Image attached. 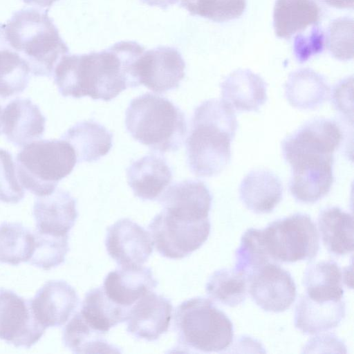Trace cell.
Masks as SVG:
<instances>
[{"instance_id":"6da1fadb","label":"cell","mask_w":354,"mask_h":354,"mask_svg":"<svg viewBox=\"0 0 354 354\" xmlns=\"http://www.w3.org/2000/svg\"><path fill=\"white\" fill-rule=\"evenodd\" d=\"M145 50L138 42L121 41L100 52L68 54L54 70V82L64 97L111 101L140 85L136 68Z\"/></svg>"},{"instance_id":"7a4b0ae2","label":"cell","mask_w":354,"mask_h":354,"mask_svg":"<svg viewBox=\"0 0 354 354\" xmlns=\"http://www.w3.org/2000/svg\"><path fill=\"white\" fill-rule=\"evenodd\" d=\"M237 129L234 110L223 100L211 99L194 110L186 140L187 164L196 176L219 174L231 158V142Z\"/></svg>"},{"instance_id":"3957f363","label":"cell","mask_w":354,"mask_h":354,"mask_svg":"<svg viewBox=\"0 0 354 354\" xmlns=\"http://www.w3.org/2000/svg\"><path fill=\"white\" fill-rule=\"evenodd\" d=\"M5 35L36 77L52 76L59 62L69 54L48 9L24 8L15 12L5 26Z\"/></svg>"},{"instance_id":"277c9868","label":"cell","mask_w":354,"mask_h":354,"mask_svg":"<svg viewBox=\"0 0 354 354\" xmlns=\"http://www.w3.org/2000/svg\"><path fill=\"white\" fill-rule=\"evenodd\" d=\"M125 127L136 140L160 153L177 151L187 133L181 109L167 98L151 93L131 100L125 112Z\"/></svg>"},{"instance_id":"5b68a950","label":"cell","mask_w":354,"mask_h":354,"mask_svg":"<svg viewBox=\"0 0 354 354\" xmlns=\"http://www.w3.org/2000/svg\"><path fill=\"white\" fill-rule=\"evenodd\" d=\"M174 315L178 346L185 352H222L233 341L231 320L209 299H187L176 307Z\"/></svg>"},{"instance_id":"8992f818","label":"cell","mask_w":354,"mask_h":354,"mask_svg":"<svg viewBox=\"0 0 354 354\" xmlns=\"http://www.w3.org/2000/svg\"><path fill=\"white\" fill-rule=\"evenodd\" d=\"M77 157L64 140H39L25 146L16 157L21 185L37 196L51 194L58 183L73 170Z\"/></svg>"},{"instance_id":"52a82bcc","label":"cell","mask_w":354,"mask_h":354,"mask_svg":"<svg viewBox=\"0 0 354 354\" xmlns=\"http://www.w3.org/2000/svg\"><path fill=\"white\" fill-rule=\"evenodd\" d=\"M266 249L272 260L281 263L310 261L319 249L316 224L306 214L277 219L261 230Z\"/></svg>"},{"instance_id":"ba28073f","label":"cell","mask_w":354,"mask_h":354,"mask_svg":"<svg viewBox=\"0 0 354 354\" xmlns=\"http://www.w3.org/2000/svg\"><path fill=\"white\" fill-rule=\"evenodd\" d=\"M148 228L157 252L164 257L178 259L202 246L209 235L211 225L209 218L193 221L162 209Z\"/></svg>"},{"instance_id":"9c48e42d","label":"cell","mask_w":354,"mask_h":354,"mask_svg":"<svg viewBox=\"0 0 354 354\" xmlns=\"http://www.w3.org/2000/svg\"><path fill=\"white\" fill-rule=\"evenodd\" d=\"M333 155L301 154L287 160L291 167L289 189L299 202L314 203L330 192L334 176Z\"/></svg>"},{"instance_id":"30bf717a","label":"cell","mask_w":354,"mask_h":354,"mask_svg":"<svg viewBox=\"0 0 354 354\" xmlns=\"http://www.w3.org/2000/svg\"><path fill=\"white\" fill-rule=\"evenodd\" d=\"M45 328L35 318L30 300L12 290L0 289V339L15 347L30 348Z\"/></svg>"},{"instance_id":"8fae6325","label":"cell","mask_w":354,"mask_h":354,"mask_svg":"<svg viewBox=\"0 0 354 354\" xmlns=\"http://www.w3.org/2000/svg\"><path fill=\"white\" fill-rule=\"evenodd\" d=\"M185 62L177 48L158 46L144 51L136 64L140 84L162 93L176 89L185 77Z\"/></svg>"},{"instance_id":"7c38bea8","label":"cell","mask_w":354,"mask_h":354,"mask_svg":"<svg viewBox=\"0 0 354 354\" xmlns=\"http://www.w3.org/2000/svg\"><path fill=\"white\" fill-rule=\"evenodd\" d=\"M248 284L252 300L265 311L283 312L296 298L292 276L276 263H269L251 274Z\"/></svg>"},{"instance_id":"4fadbf2b","label":"cell","mask_w":354,"mask_h":354,"mask_svg":"<svg viewBox=\"0 0 354 354\" xmlns=\"http://www.w3.org/2000/svg\"><path fill=\"white\" fill-rule=\"evenodd\" d=\"M105 246L120 268L142 266L153 252L149 233L132 220L121 218L107 229Z\"/></svg>"},{"instance_id":"5bb4252c","label":"cell","mask_w":354,"mask_h":354,"mask_svg":"<svg viewBox=\"0 0 354 354\" xmlns=\"http://www.w3.org/2000/svg\"><path fill=\"white\" fill-rule=\"evenodd\" d=\"M172 310L169 299L149 291L129 308L127 331L138 339L156 341L168 330Z\"/></svg>"},{"instance_id":"9a60e30c","label":"cell","mask_w":354,"mask_h":354,"mask_svg":"<svg viewBox=\"0 0 354 354\" xmlns=\"http://www.w3.org/2000/svg\"><path fill=\"white\" fill-rule=\"evenodd\" d=\"M342 140V133L333 120L317 118L308 121L282 142L286 159L299 154L333 155Z\"/></svg>"},{"instance_id":"2e32d148","label":"cell","mask_w":354,"mask_h":354,"mask_svg":"<svg viewBox=\"0 0 354 354\" xmlns=\"http://www.w3.org/2000/svg\"><path fill=\"white\" fill-rule=\"evenodd\" d=\"M79 303L76 290L63 280L47 281L30 299L35 318L45 328L64 325Z\"/></svg>"},{"instance_id":"e0dca14e","label":"cell","mask_w":354,"mask_h":354,"mask_svg":"<svg viewBox=\"0 0 354 354\" xmlns=\"http://www.w3.org/2000/svg\"><path fill=\"white\" fill-rule=\"evenodd\" d=\"M163 210L184 219L199 221L209 218L212 196L198 180H185L167 187L159 197Z\"/></svg>"},{"instance_id":"ac0fdd59","label":"cell","mask_w":354,"mask_h":354,"mask_svg":"<svg viewBox=\"0 0 354 354\" xmlns=\"http://www.w3.org/2000/svg\"><path fill=\"white\" fill-rule=\"evenodd\" d=\"M46 119L30 98H17L2 111L1 131L8 141L24 147L42 137Z\"/></svg>"},{"instance_id":"d6986e66","label":"cell","mask_w":354,"mask_h":354,"mask_svg":"<svg viewBox=\"0 0 354 354\" xmlns=\"http://www.w3.org/2000/svg\"><path fill=\"white\" fill-rule=\"evenodd\" d=\"M77 201L67 191L57 189L39 196L33 207L37 232L57 236H68L78 216Z\"/></svg>"},{"instance_id":"ffe728a7","label":"cell","mask_w":354,"mask_h":354,"mask_svg":"<svg viewBox=\"0 0 354 354\" xmlns=\"http://www.w3.org/2000/svg\"><path fill=\"white\" fill-rule=\"evenodd\" d=\"M127 178L134 196L142 201H155L170 185L173 174L164 157L150 153L128 167Z\"/></svg>"},{"instance_id":"44dd1931","label":"cell","mask_w":354,"mask_h":354,"mask_svg":"<svg viewBox=\"0 0 354 354\" xmlns=\"http://www.w3.org/2000/svg\"><path fill=\"white\" fill-rule=\"evenodd\" d=\"M158 286L150 268H120L105 277L102 288L106 296L121 307L129 308Z\"/></svg>"},{"instance_id":"7402d4cb","label":"cell","mask_w":354,"mask_h":354,"mask_svg":"<svg viewBox=\"0 0 354 354\" xmlns=\"http://www.w3.org/2000/svg\"><path fill=\"white\" fill-rule=\"evenodd\" d=\"M223 100L233 110L257 111L267 100L263 79L249 69L231 73L221 84Z\"/></svg>"},{"instance_id":"603a6c76","label":"cell","mask_w":354,"mask_h":354,"mask_svg":"<svg viewBox=\"0 0 354 354\" xmlns=\"http://www.w3.org/2000/svg\"><path fill=\"white\" fill-rule=\"evenodd\" d=\"M345 314L343 299L317 300L304 295L295 307V326L304 334H317L337 327Z\"/></svg>"},{"instance_id":"cb8c5ba5","label":"cell","mask_w":354,"mask_h":354,"mask_svg":"<svg viewBox=\"0 0 354 354\" xmlns=\"http://www.w3.org/2000/svg\"><path fill=\"white\" fill-rule=\"evenodd\" d=\"M239 194L248 209L256 214H266L272 212L281 201L283 187L274 174L266 169H256L242 180Z\"/></svg>"},{"instance_id":"d4e9b609","label":"cell","mask_w":354,"mask_h":354,"mask_svg":"<svg viewBox=\"0 0 354 354\" xmlns=\"http://www.w3.org/2000/svg\"><path fill=\"white\" fill-rule=\"evenodd\" d=\"M322 13L317 0H276L273 11L275 35L290 39L309 26L319 24Z\"/></svg>"},{"instance_id":"484cf974","label":"cell","mask_w":354,"mask_h":354,"mask_svg":"<svg viewBox=\"0 0 354 354\" xmlns=\"http://www.w3.org/2000/svg\"><path fill=\"white\" fill-rule=\"evenodd\" d=\"M73 147L77 162H91L106 155L113 146V133L93 120H83L62 136Z\"/></svg>"},{"instance_id":"4316f807","label":"cell","mask_w":354,"mask_h":354,"mask_svg":"<svg viewBox=\"0 0 354 354\" xmlns=\"http://www.w3.org/2000/svg\"><path fill=\"white\" fill-rule=\"evenodd\" d=\"M330 86L325 77L311 68L292 72L285 84V95L289 104L300 109H315L326 101Z\"/></svg>"},{"instance_id":"83f0119b","label":"cell","mask_w":354,"mask_h":354,"mask_svg":"<svg viewBox=\"0 0 354 354\" xmlns=\"http://www.w3.org/2000/svg\"><path fill=\"white\" fill-rule=\"evenodd\" d=\"M318 227L328 252L342 256L353 250V218L338 207H328L318 216Z\"/></svg>"},{"instance_id":"f1b7e54d","label":"cell","mask_w":354,"mask_h":354,"mask_svg":"<svg viewBox=\"0 0 354 354\" xmlns=\"http://www.w3.org/2000/svg\"><path fill=\"white\" fill-rule=\"evenodd\" d=\"M4 24H0V97L7 98L22 93L30 79L26 60L10 46L5 35Z\"/></svg>"},{"instance_id":"f546056e","label":"cell","mask_w":354,"mask_h":354,"mask_svg":"<svg viewBox=\"0 0 354 354\" xmlns=\"http://www.w3.org/2000/svg\"><path fill=\"white\" fill-rule=\"evenodd\" d=\"M343 272L333 260L322 261L306 270L303 285L306 294L317 300L343 299Z\"/></svg>"},{"instance_id":"4dcf8cb0","label":"cell","mask_w":354,"mask_h":354,"mask_svg":"<svg viewBox=\"0 0 354 354\" xmlns=\"http://www.w3.org/2000/svg\"><path fill=\"white\" fill-rule=\"evenodd\" d=\"M127 311L110 299L102 287H98L86 292L80 313L92 328L104 335L125 322Z\"/></svg>"},{"instance_id":"1f68e13d","label":"cell","mask_w":354,"mask_h":354,"mask_svg":"<svg viewBox=\"0 0 354 354\" xmlns=\"http://www.w3.org/2000/svg\"><path fill=\"white\" fill-rule=\"evenodd\" d=\"M104 334L92 328L76 313L64 327L63 342L75 353H119L117 347L109 343Z\"/></svg>"},{"instance_id":"d6a6232c","label":"cell","mask_w":354,"mask_h":354,"mask_svg":"<svg viewBox=\"0 0 354 354\" xmlns=\"http://www.w3.org/2000/svg\"><path fill=\"white\" fill-rule=\"evenodd\" d=\"M35 245L34 233L19 223L0 225V262L13 266L29 261Z\"/></svg>"},{"instance_id":"836d02e7","label":"cell","mask_w":354,"mask_h":354,"mask_svg":"<svg viewBox=\"0 0 354 354\" xmlns=\"http://www.w3.org/2000/svg\"><path fill=\"white\" fill-rule=\"evenodd\" d=\"M248 280L234 269L223 268L215 271L209 278L205 289L214 301L234 307L246 298Z\"/></svg>"},{"instance_id":"e575fe53","label":"cell","mask_w":354,"mask_h":354,"mask_svg":"<svg viewBox=\"0 0 354 354\" xmlns=\"http://www.w3.org/2000/svg\"><path fill=\"white\" fill-rule=\"evenodd\" d=\"M275 263L270 258L263 243L261 230L250 228L242 235L235 252L234 270L248 278L261 267Z\"/></svg>"},{"instance_id":"d590c367","label":"cell","mask_w":354,"mask_h":354,"mask_svg":"<svg viewBox=\"0 0 354 354\" xmlns=\"http://www.w3.org/2000/svg\"><path fill=\"white\" fill-rule=\"evenodd\" d=\"M180 6L191 15H198L215 22L239 18L246 8L245 0H180Z\"/></svg>"},{"instance_id":"8d00e7d4","label":"cell","mask_w":354,"mask_h":354,"mask_svg":"<svg viewBox=\"0 0 354 354\" xmlns=\"http://www.w3.org/2000/svg\"><path fill=\"white\" fill-rule=\"evenodd\" d=\"M35 245L29 263L45 270L62 264L69 250L68 236H57L34 232Z\"/></svg>"},{"instance_id":"74e56055","label":"cell","mask_w":354,"mask_h":354,"mask_svg":"<svg viewBox=\"0 0 354 354\" xmlns=\"http://www.w3.org/2000/svg\"><path fill=\"white\" fill-rule=\"evenodd\" d=\"M326 44L335 59L348 61L353 57V19L348 17L335 19L330 24Z\"/></svg>"},{"instance_id":"f35d334b","label":"cell","mask_w":354,"mask_h":354,"mask_svg":"<svg viewBox=\"0 0 354 354\" xmlns=\"http://www.w3.org/2000/svg\"><path fill=\"white\" fill-rule=\"evenodd\" d=\"M25 196V191L17 179L12 154L0 148V201L16 204Z\"/></svg>"},{"instance_id":"ab89813d","label":"cell","mask_w":354,"mask_h":354,"mask_svg":"<svg viewBox=\"0 0 354 354\" xmlns=\"http://www.w3.org/2000/svg\"><path fill=\"white\" fill-rule=\"evenodd\" d=\"M293 40V54L297 62L304 63L311 57L321 53L325 46V35L319 24L310 26L295 34Z\"/></svg>"},{"instance_id":"60d3db41","label":"cell","mask_w":354,"mask_h":354,"mask_svg":"<svg viewBox=\"0 0 354 354\" xmlns=\"http://www.w3.org/2000/svg\"><path fill=\"white\" fill-rule=\"evenodd\" d=\"M352 85V76L342 80L335 86L332 96L336 109L348 117H353Z\"/></svg>"},{"instance_id":"b9f144b4","label":"cell","mask_w":354,"mask_h":354,"mask_svg":"<svg viewBox=\"0 0 354 354\" xmlns=\"http://www.w3.org/2000/svg\"><path fill=\"white\" fill-rule=\"evenodd\" d=\"M326 4L339 9H353V0H320Z\"/></svg>"},{"instance_id":"7bdbcfd3","label":"cell","mask_w":354,"mask_h":354,"mask_svg":"<svg viewBox=\"0 0 354 354\" xmlns=\"http://www.w3.org/2000/svg\"><path fill=\"white\" fill-rule=\"evenodd\" d=\"M142 3L150 6H157L162 10L167 9L169 6L176 3L179 0H140Z\"/></svg>"},{"instance_id":"ee69618b","label":"cell","mask_w":354,"mask_h":354,"mask_svg":"<svg viewBox=\"0 0 354 354\" xmlns=\"http://www.w3.org/2000/svg\"><path fill=\"white\" fill-rule=\"evenodd\" d=\"M25 3L37 6L39 8H50L59 0H22Z\"/></svg>"},{"instance_id":"f6af8a7d","label":"cell","mask_w":354,"mask_h":354,"mask_svg":"<svg viewBox=\"0 0 354 354\" xmlns=\"http://www.w3.org/2000/svg\"><path fill=\"white\" fill-rule=\"evenodd\" d=\"M2 108H1V106L0 105V134H1V115H2Z\"/></svg>"}]
</instances>
